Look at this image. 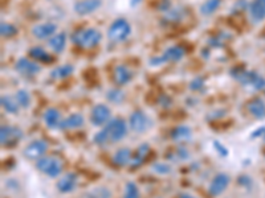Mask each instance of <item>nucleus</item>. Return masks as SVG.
Instances as JSON below:
<instances>
[{"instance_id": "obj_32", "label": "nucleus", "mask_w": 265, "mask_h": 198, "mask_svg": "<svg viewBox=\"0 0 265 198\" xmlns=\"http://www.w3.org/2000/svg\"><path fill=\"white\" fill-rule=\"evenodd\" d=\"M124 198H140V189L134 182H127L125 186V194Z\"/></svg>"}, {"instance_id": "obj_18", "label": "nucleus", "mask_w": 265, "mask_h": 198, "mask_svg": "<svg viewBox=\"0 0 265 198\" xmlns=\"http://www.w3.org/2000/svg\"><path fill=\"white\" fill-rule=\"evenodd\" d=\"M49 48L52 49L54 53H63L65 47H67V33L65 32H60L53 34L52 37L49 38Z\"/></svg>"}, {"instance_id": "obj_30", "label": "nucleus", "mask_w": 265, "mask_h": 198, "mask_svg": "<svg viewBox=\"0 0 265 198\" xmlns=\"http://www.w3.org/2000/svg\"><path fill=\"white\" fill-rule=\"evenodd\" d=\"M106 98L111 103H122V100L125 98V93L121 89H111L106 93Z\"/></svg>"}, {"instance_id": "obj_28", "label": "nucleus", "mask_w": 265, "mask_h": 198, "mask_svg": "<svg viewBox=\"0 0 265 198\" xmlns=\"http://www.w3.org/2000/svg\"><path fill=\"white\" fill-rule=\"evenodd\" d=\"M110 189L106 186H97V188L89 190L87 193V198H110Z\"/></svg>"}, {"instance_id": "obj_17", "label": "nucleus", "mask_w": 265, "mask_h": 198, "mask_svg": "<svg viewBox=\"0 0 265 198\" xmlns=\"http://www.w3.org/2000/svg\"><path fill=\"white\" fill-rule=\"evenodd\" d=\"M247 110L252 116L256 119H261L265 116V102L260 98H253L247 104Z\"/></svg>"}, {"instance_id": "obj_26", "label": "nucleus", "mask_w": 265, "mask_h": 198, "mask_svg": "<svg viewBox=\"0 0 265 198\" xmlns=\"http://www.w3.org/2000/svg\"><path fill=\"white\" fill-rule=\"evenodd\" d=\"M222 4V0H206L202 5H200V14L203 16H210L213 12L219 10V7Z\"/></svg>"}, {"instance_id": "obj_16", "label": "nucleus", "mask_w": 265, "mask_h": 198, "mask_svg": "<svg viewBox=\"0 0 265 198\" xmlns=\"http://www.w3.org/2000/svg\"><path fill=\"white\" fill-rule=\"evenodd\" d=\"M149 153H150L149 144H147V143L141 144V146L138 147V149H137L134 155H133V159H131V163H130V168L135 169V168L141 166V165L143 164V161L147 159Z\"/></svg>"}, {"instance_id": "obj_27", "label": "nucleus", "mask_w": 265, "mask_h": 198, "mask_svg": "<svg viewBox=\"0 0 265 198\" xmlns=\"http://www.w3.org/2000/svg\"><path fill=\"white\" fill-rule=\"evenodd\" d=\"M73 71H74V67L72 65L58 66L54 70H52L51 77H52L53 80H61V78H67V77L72 76Z\"/></svg>"}, {"instance_id": "obj_25", "label": "nucleus", "mask_w": 265, "mask_h": 198, "mask_svg": "<svg viewBox=\"0 0 265 198\" xmlns=\"http://www.w3.org/2000/svg\"><path fill=\"white\" fill-rule=\"evenodd\" d=\"M0 103H1V107L4 109L5 113L12 114V115L19 113L20 104L18 103V100H16L15 97H11V95H3L1 99H0Z\"/></svg>"}, {"instance_id": "obj_3", "label": "nucleus", "mask_w": 265, "mask_h": 198, "mask_svg": "<svg viewBox=\"0 0 265 198\" xmlns=\"http://www.w3.org/2000/svg\"><path fill=\"white\" fill-rule=\"evenodd\" d=\"M131 27L129 21L124 17L116 19L110 24V27L107 28L106 36L113 43H122L126 38L130 36Z\"/></svg>"}, {"instance_id": "obj_7", "label": "nucleus", "mask_w": 265, "mask_h": 198, "mask_svg": "<svg viewBox=\"0 0 265 198\" xmlns=\"http://www.w3.org/2000/svg\"><path fill=\"white\" fill-rule=\"evenodd\" d=\"M129 127L135 133H143L150 127V119L142 110H137L129 116Z\"/></svg>"}, {"instance_id": "obj_11", "label": "nucleus", "mask_w": 265, "mask_h": 198, "mask_svg": "<svg viewBox=\"0 0 265 198\" xmlns=\"http://www.w3.org/2000/svg\"><path fill=\"white\" fill-rule=\"evenodd\" d=\"M15 69L19 71L20 74H23V76H35V74H37L40 71V66L36 64V62L31 61L28 58H25V57H21L19 58L16 64H15Z\"/></svg>"}, {"instance_id": "obj_5", "label": "nucleus", "mask_w": 265, "mask_h": 198, "mask_svg": "<svg viewBox=\"0 0 265 198\" xmlns=\"http://www.w3.org/2000/svg\"><path fill=\"white\" fill-rule=\"evenodd\" d=\"M23 137V131L14 126H1L0 128V143L3 147H14Z\"/></svg>"}, {"instance_id": "obj_37", "label": "nucleus", "mask_w": 265, "mask_h": 198, "mask_svg": "<svg viewBox=\"0 0 265 198\" xmlns=\"http://www.w3.org/2000/svg\"><path fill=\"white\" fill-rule=\"evenodd\" d=\"M179 198H195V197H193L191 194H188V193H180Z\"/></svg>"}, {"instance_id": "obj_9", "label": "nucleus", "mask_w": 265, "mask_h": 198, "mask_svg": "<svg viewBox=\"0 0 265 198\" xmlns=\"http://www.w3.org/2000/svg\"><path fill=\"white\" fill-rule=\"evenodd\" d=\"M231 182V179L227 173H217L213 179H212L211 184L208 186V192L213 197L220 196L223 192H226V189L228 188V185Z\"/></svg>"}, {"instance_id": "obj_39", "label": "nucleus", "mask_w": 265, "mask_h": 198, "mask_svg": "<svg viewBox=\"0 0 265 198\" xmlns=\"http://www.w3.org/2000/svg\"><path fill=\"white\" fill-rule=\"evenodd\" d=\"M263 136H264V142H265V131H264V135H263Z\"/></svg>"}, {"instance_id": "obj_34", "label": "nucleus", "mask_w": 265, "mask_h": 198, "mask_svg": "<svg viewBox=\"0 0 265 198\" xmlns=\"http://www.w3.org/2000/svg\"><path fill=\"white\" fill-rule=\"evenodd\" d=\"M251 86L255 90H265V78L257 74V77H256L255 81L252 82Z\"/></svg>"}, {"instance_id": "obj_24", "label": "nucleus", "mask_w": 265, "mask_h": 198, "mask_svg": "<svg viewBox=\"0 0 265 198\" xmlns=\"http://www.w3.org/2000/svg\"><path fill=\"white\" fill-rule=\"evenodd\" d=\"M193 136V131L191 128L187 126H178L171 131V139L174 142H186Z\"/></svg>"}, {"instance_id": "obj_35", "label": "nucleus", "mask_w": 265, "mask_h": 198, "mask_svg": "<svg viewBox=\"0 0 265 198\" xmlns=\"http://www.w3.org/2000/svg\"><path fill=\"white\" fill-rule=\"evenodd\" d=\"M203 86H204V81L202 78H196V80H194L190 83V89L193 90V91H196V90L203 89Z\"/></svg>"}, {"instance_id": "obj_19", "label": "nucleus", "mask_w": 265, "mask_h": 198, "mask_svg": "<svg viewBox=\"0 0 265 198\" xmlns=\"http://www.w3.org/2000/svg\"><path fill=\"white\" fill-rule=\"evenodd\" d=\"M249 15L253 21H263L265 19V0H253L249 4Z\"/></svg>"}, {"instance_id": "obj_21", "label": "nucleus", "mask_w": 265, "mask_h": 198, "mask_svg": "<svg viewBox=\"0 0 265 198\" xmlns=\"http://www.w3.org/2000/svg\"><path fill=\"white\" fill-rule=\"evenodd\" d=\"M131 159H133V151L130 148H120L113 156V163L118 166H126L130 165Z\"/></svg>"}, {"instance_id": "obj_33", "label": "nucleus", "mask_w": 265, "mask_h": 198, "mask_svg": "<svg viewBox=\"0 0 265 198\" xmlns=\"http://www.w3.org/2000/svg\"><path fill=\"white\" fill-rule=\"evenodd\" d=\"M153 169L159 175H167L171 172V166L166 163H157V164L153 165Z\"/></svg>"}, {"instance_id": "obj_31", "label": "nucleus", "mask_w": 265, "mask_h": 198, "mask_svg": "<svg viewBox=\"0 0 265 198\" xmlns=\"http://www.w3.org/2000/svg\"><path fill=\"white\" fill-rule=\"evenodd\" d=\"M18 32H19L18 28L10 23H4V21H3L1 25H0V33H1V36H3L4 38L14 37V36L18 34Z\"/></svg>"}, {"instance_id": "obj_15", "label": "nucleus", "mask_w": 265, "mask_h": 198, "mask_svg": "<svg viewBox=\"0 0 265 198\" xmlns=\"http://www.w3.org/2000/svg\"><path fill=\"white\" fill-rule=\"evenodd\" d=\"M84 116L81 114H72L69 115L67 119H64L60 123L58 128L60 130H64V131H68V130H76V128H81L84 126Z\"/></svg>"}, {"instance_id": "obj_4", "label": "nucleus", "mask_w": 265, "mask_h": 198, "mask_svg": "<svg viewBox=\"0 0 265 198\" xmlns=\"http://www.w3.org/2000/svg\"><path fill=\"white\" fill-rule=\"evenodd\" d=\"M36 168L51 179H56L63 173V163L53 156H44L39 159L36 161Z\"/></svg>"}, {"instance_id": "obj_2", "label": "nucleus", "mask_w": 265, "mask_h": 198, "mask_svg": "<svg viewBox=\"0 0 265 198\" xmlns=\"http://www.w3.org/2000/svg\"><path fill=\"white\" fill-rule=\"evenodd\" d=\"M72 41L77 47L81 48H94L98 44L101 43L102 34L101 32L96 28H87V29H80L77 32H74L72 34Z\"/></svg>"}, {"instance_id": "obj_38", "label": "nucleus", "mask_w": 265, "mask_h": 198, "mask_svg": "<svg viewBox=\"0 0 265 198\" xmlns=\"http://www.w3.org/2000/svg\"><path fill=\"white\" fill-rule=\"evenodd\" d=\"M138 3V0H131V5H137Z\"/></svg>"}, {"instance_id": "obj_6", "label": "nucleus", "mask_w": 265, "mask_h": 198, "mask_svg": "<svg viewBox=\"0 0 265 198\" xmlns=\"http://www.w3.org/2000/svg\"><path fill=\"white\" fill-rule=\"evenodd\" d=\"M89 118H90V123H92L93 126L101 127V126H105V124L110 122L111 111L106 104L98 103L92 109Z\"/></svg>"}, {"instance_id": "obj_36", "label": "nucleus", "mask_w": 265, "mask_h": 198, "mask_svg": "<svg viewBox=\"0 0 265 198\" xmlns=\"http://www.w3.org/2000/svg\"><path fill=\"white\" fill-rule=\"evenodd\" d=\"M213 147L216 148L217 151H219V153L222 156H228V149H227L224 146H222L219 142H213Z\"/></svg>"}, {"instance_id": "obj_22", "label": "nucleus", "mask_w": 265, "mask_h": 198, "mask_svg": "<svg viewBox=\"0 0 265 198\" xmlns=\"http://www.w3.org/2000/svg\"><path fill=\"white\" fill-rule=\"evenodd\" d=\"M44 123L48 128H58L61 123V114L56 109H48L43 115Z\"/></svg>"}, {"instance_id": "obj_23", "label": "nucleus", "mask_w": 265, "mask_h": 198, "mask_svg": "<svg viewBox=\"0 0 265 198\" xmlns=\"http://www.w3.org/2000/svg\"><path fill=\"white\" fill-rule=\"evenodd\" d=\"M29 57H32L35 61H40L43 64H52L54 61L51 54L41 47H35L29 50Z\"/></svg>"}, {"instance_id": "obj_13", "label": "nucleus", "mask_w": 265, "mask_h": 198, "mask_svg": "<svg viewBox=\"0 0 265 198\" xmlns=\"http://www.w3.org/2000/svg\"><path fill=\"white\" fill-rule=\"evenodd\" d=\"M77 186V175L76 173H67L64 175L61 179L58 180L56 188L60 193H71Z\"/></svg>"}, {"instance_id": "obj_8", "label": "nucleus", "mask_w": 265, "mask_h": 198, "mask_svg": "<svg viewBox=\"0 0 265 198\" xmlns=\"http://www.w3.org/2000/svg\"><path fill=\"white\" fill-rule=\"evenodd\" d=\"M48 151V144L44 140H34L31 142L28 146L25 147L24 151H23V155H24L25 159L28 160H39L41 157H44V155Z\"/></svg>"}, {"instance_id": "obj_29", "label": "nucleus", "mask_w": 265, "mask_h": 198, "mask_svg": "<svg viewBox=\"0 0 265 198\" xmlns=\"http://www.w3.org/2000/svg\"><path fill=\"white\" fill-rule=\"evenodd\" d=\"M15 98L18 100V103L20 104V107H23V109H28L29 106H31V95L27 90H19V91H16V94H15Z\"/></svg>"}, {"instance_id": "obj_1", "label": "nucleus", "mask_w": 265, "mask_h": 198, "mask_svg": "<svg viewBox=\"0 0 265 198\" xmlns=\"http://www.w3.org/2000/svg\"><path fill=\"white\" fill-rule=\"evenodd\" d=\"M126 135H127V124L124 119L117 118L107 123L102 131L97 132L93 137V142L96 143L97 146L104 147L110 143L121 142Z\"/></svg>"}, {"instance_id": "obj_20", "label": "nucleus", "mask_w": 265, "mask_h": 198, "mask_svg": "<svg viewBox=\"0 0 265 198\" xmlns=\"http://www.w3.org/2000/svg\"><path fill=\"white\" fill-rule=\"evenodd\" d=\"M184 57V50L180 47H170L160 56L162 62H178Z\"/></svg>"}, {"instance_id": "obj_12", "label": "nucleus", "mask_w": 265, "mask_h": 198, "mask_svg": "<svg viewBox=\"0 0 265 198\" xmlns=\"http://www.w3.org/2000/svg\"><path fill=\"white\" fill-rule=\"evenodd\" d=\"M56 31H57L56 24L43 23L35 25L34 28H32V34L36 38H39V40H48L56 33Z\"/></svg>"}, {"instance_id": "obj_10", "label": "nucleus", "mask_w": 265, "mask_h": 198, "mask_svg": "<svg viewBox=\"0 0 265 198\" xmlns=\"http://www.w3.org/2000/svg\"><path fill=\"white\" fill-rule=\"evenodd\" d=\"M102 5V0H80L77 1L73 10L80 16H85V15H90L96 12Z\"/></svg>"}, {"instance_id": "obj_14", "label": "nucleus", "mask_w": 265, "mask_h": 198, "mask_svg": "<svg viewBox=\"0 0 265 198\" xmlns=\"http://www.w3.org/2000/svg\"><path fill=\"white\" fill-rule=\"evenodd\" d=\"M133 80V73L125 65H117L113 70V81L116 82V85L125 86Z\"/></svg>"}]
</instances>
